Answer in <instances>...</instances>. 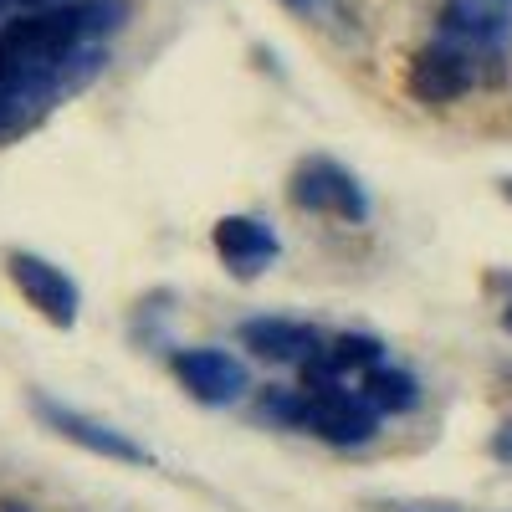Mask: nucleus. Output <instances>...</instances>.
Returning a JSON list of instances; mask_svg holds the SVG:
<instances>
[{"instance_id": "18", "label": "nucleus", "mask_w": 512, "mask_h": 512, "mask_svg": "<svg viewBox=\"0 0 512 512\" xmlns=\"http://www.w3.org/2000/svg\"><path fill=\"white\" fill-rule=\"evenodd\" d=\"M502 200H512V180H502Z\"/></svg>"}, {"instance_id": "6", "label": "nucleus", "mask_w": 512, "mask_h": 512, "mask_svg": "<svg viewBox=\"0 0 512 512\" xmlns=\"http://www.w3.org/2000/svg\"><path fill=\"white\" fill-rule=\"evenodd\" d=\"M6 277H11V287H16L52 328H72V323L82 318V287H77L57 262H47V256L11 251V256H6Z\"/></svg>"}, {"instance_id": "13", "label": "nucleus", "mask_w": 512, "mask_h": 512, "mask_svg": "<svg viewBox=\"0 0 512 512\" xmlns=\"http://www.w3.org/2000/svg\"><path fill=\"white\" fill-rule=\"evenodd\" d=\"M492 461H502V466H512V415L492 431Z\"/></svg>"}, {"instance_id": "19", "label": "nucleus", "mask_w": 512, "mask_h": 512, "mask_svg": "<svg viewBox=\"0 0 512 512\" xmlns=\"http://www.w3.org/2000/svg\"><path fill=\"white\" fill-rule=\"evenodd\" d=\"M11 6H16V0H0V16H6V11H11Z\"/></svg>"}, {"instance_id": "12", "label": "nucleus", "mask_w": 512, "mask_h": 512, "mask_svg": "<svg viewBox=\"0 0 512 512\" xmlns=\"http://www.w3.org/2000/svg\"><path fill=\"white\" fill-rule=\"evenodd\" d=\"M26 128H36L31 118H26V108L0 88V139H16V134H26Z\"/></svg>"}, {"instance_id": "3", "label": "nucleus", "mask_w": 512, "mask_h": 512, "mask_svg": "<svg viewBox=\"0 0 512 512\" xmlns=\"http://www.w3.org/2000/svg\"><path fill=\"white\" fill-rule=\"evenodd\" d=\"M303 390V384H297ZM297 431H308L328 446H369L374 431H379V410L369 405V395L359 390H303V420H297Z\"/></svg>"}, {"instance_id": "7", "label": "nucleus", "mask_w": 512, "mask_h": 512, "mask_svg": "<svg viewBox=\"0 0 512 512\" xmlns=\"http://www.w3.org/2000/svg\"><path fill=\"white\" fill-rule=\"evenodd\" d=\"M169 369H175V379L185 384V395L195 405H210V410H226L236 400H246L251 390V369L231 354V349H180L175 359H169Z\"/></svg>"}, {"instance_id": "1", "label": "nucleus", "mask_w": 512, "mask_h": 512, "mask_svg": "<svg viewBox=\"0 0 512 512\" xmlns=\"http://www.w3.org/2000/svg\"><path fill=\"white\" fill-rule=\"evenodd\" d=\"M287 200H292V210H308V216L349 221V226H364L369 221V195H364L359 175H354L349 164L328 159V154H308V159L292 164Z\"/></svg>"}, {"instance_id": "17", "label": "nucleus", "mask_w": 512, "mask_h": 512, "mask_svg": "<svg viewBox=\"0 0 512 512\" xmlns=\"http://www.w3.org/2000/svg\"><path fill=\"white\" fill-rule=\"evenodd\" d=\"M16 6H31L36 11V6H57V0H16Z\"/></svg>"}, {"instance_id": "2", "label": "nucleus", "mask_w": 512, "mask_h": 512, "mask_svg": "<svg viewBox=\"0 0 512 512\" xmlns=\"http://www.w3.org/2000/svg\"><path fill=\"white\" fill-rule=\"evenodd\" d=\"M482 82H497V72L477 57V52H466L456 47V41L436 36L431 47H420L410 57V72H405V93L425 108H451L461 103L472 88H482Z\"/></svg>"}, {"instance_id": "8", "label": "nucleus", "mask_w": 512, "mask_h": 512, "mask_svg": "<svg viewBox=\"0 0 512 512\" xmlns=\"http://www.w3.org/2000/svg\"><path fill=\"white\" fill-rule=\"evenodd\" d=\"M210 246H216V256L226 262V272L236 282H256L282 256L277 231L267 221H256V216H221L216 226H210Z\"/></svg>"}, {"instance_id": "5", "label": "nucleus", "mask_w": 512, "mask_h": 512, "mask_svg": "<svg viewBox=\"0 0 512 512\" xmlns=\"http://www.w3.org/2000/svg\"><path fill=\"white\" fill-rule=\"evenodd\" d=\"M31 410H36V420L47 425L52 436L82 446L88 456H103V461H118V466H149V461H154L134 436H123V431H113V425L82 415V410H72V405H62V400H52V395H31Z\"/></svg>"}, {"instance_id": "15", "label": "nucleus", "mask_w": 512, "mask_h": 512, "mask_svg": "<svg viewBox=\"0 0 512 512\" xmlns=\"http://www.w3.org/2000/svg\"><path fill=\"white\" fill-rule=\"evenodd\" d=\"M0 512H36L31 502H21V497H6V502H0Z\"/></svg>"}, {"instance_id": "14", "label": "nucleus", "mask_w": 512, "mask_h": 512, "mask_svg": "<svg viewBox=\"0 0 512 512\" xmlns=\"http://www.w3.org/2000/svg\"><path fill=\"white\" fill-rule=\"evenodd\" d=\"M287 11H297V16H308V21H323V16H333V0H282Z\"/></svg>"}, {"instance_id": "11", "label": "nucleus", "mask_w": 512, "mask_h": 512, "mask_svg": "<svg viewBox=\"0 0 512 512\" xmlns=\"http://www.w3.org/2000/svg\"><path fill=\"white\" fill-rule=\"evenodd\" d=\"M323 354H328V364L338 369V374H369L374 364H384V344L374 333H338L333 344H323Z\"/></svg>"}, {"instance_id": "10", "label": "nucleus", "mask_w": 512, "mask_h": 512, "mask_svg": "<svg viewBox=\"0 0 512 512\" xmlns=\"http://www.w3.org/2000/svg\"><path fill=\"white\" fill-rule=\"evenodd\" d=\"M364 395H369V405H374L379 415H405V410L420 405V384H415L410 369L374 364V369L364 374Z\"/></svg>"}, {"instance_id": "9", "label": "nucleus", "mask_w": 512, "mask_h": 512, "mask_svg": "<svg viewBox=\"0 0 512 512\" xmlns=\"http://www.w3.org/2000/svg\"><path fill=\"white\" fill-rule=\"evenodd\" d=\"M241 349H251L262 364H303L323 338L313 323H297V318H246L236 328Z\"/></svg>"}, {"instance_id": "16", "label": "nucleus", "mask_w": 512, "mask_h": 512, "mask_svg": "<svg viewBox=\"0 0 512 512\" xmlns=\"http://www.w3.org/2000/svg\"><path fill=\"white\" fill-rule=\"evenodd\" d=\"M502 328L512 333V297H507V308H502Z\"/></svg>"}, {"instance_id": "4", "label": "nucleus", "mask_w": 512, "mask_h": 512, "mask_svg": "<svg viewBox=\"0 0 512 512\" xmlns=\"http://www.w3.org/2000/svg\"><path fill=\"white\" fill-rule=\"evenodd\" d=\"M441 36L456 47L477 52L497 77L512 47V0H446L441 6Z\"/></svg>"}]
</instances>
